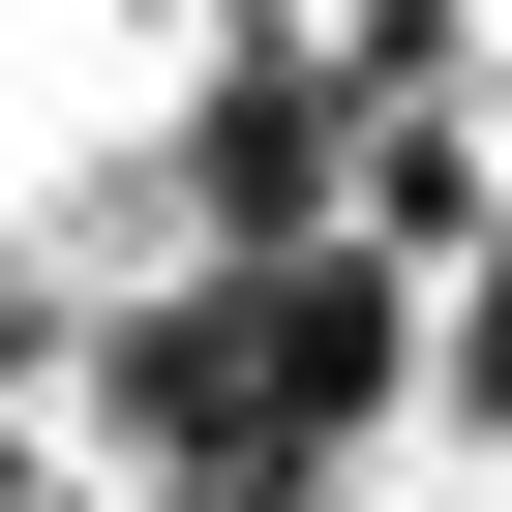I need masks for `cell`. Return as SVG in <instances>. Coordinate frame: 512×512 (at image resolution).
Returning <instances> with one entry per match:
<instances>
[{
	"instance_id": "2",
	"label": "cell",
	"mask_w": 512,
	"mask_h": 512,
	"mask_svg": "<svg viewBox=\"0 0 512 512\" xmlns=\"http://www.w3.org/2000/svg\"><path fill=\"white\" fill-rule=\"evenodd\" d=\"M0 512H91V482H61V452H0Z\"/></svg>"
},
{
	"instance_id": "1",
	"label": "cell",
	"mask_w": 512,
	"mask_h": 512,
	"mask_svg": "<svg viewBox=\"0 0 512 512\" xmlns=\"http://www.w3.org/2000/svg\"><path fill=\"white\" fill-rule=\"evenodd\" d=\"M422 362H452V422H512V241L452 272V332H422Z\"/></svg>"
}]
</instances>
